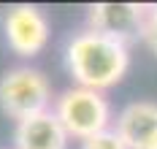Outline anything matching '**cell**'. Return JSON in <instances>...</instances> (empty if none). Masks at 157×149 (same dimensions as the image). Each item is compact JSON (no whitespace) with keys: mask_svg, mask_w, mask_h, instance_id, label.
Instances as JSON below:
<instances>
[{"mask_svg":"<svg viewBox=\"0 0 157 149\" xmlns=\"http://www.w3.org/2000/svg\"><path fill=\"white\" fill-rule=\"evenodd\" d=\"M141 41L146 44V49L157 54V6H149V14H146V25H144V35Z\"/></svg>","mask_w":157,"mask_h":149,"instance_id":"9","label":"cell"},{"mask_svg":"<svg viewBox=\"0 0 157 149\" xmlns=\"http://www.w3.org/2000/svg\"><path fill=\"white\" fill-rule=\"evenodd\" d=\"M3 33H6L8 49L16 57L30 60L46 49L49 38H52V25L38 6L22 3V6L8 8V14L3 19Z\"/></svg>","mask_w":157,"mask_h":149,"instance_id":"4","label":"cell"},{"mask_svg":"<svg viewBox=\"0 0 157 149\" xmlns=\"http://www.w3.org/2000/svg\"><path fill=\"white\" fill-rule=\"evenodd\" d=\"M52 111L63 122L65 133L76 141H87L111 128V103L98 90L71 87L60 98H54Z\"/></svg>","mask_w":157,"mask_h":149,"instance_id":"3","label":"cell"},{"mask_svg":"<svg viewBox=\"0 0 157 149\" xmlns=\"http://www.w3.org/2000/svg\"><path fill=\"white\" fill-rule=\"evenodd\" d=\"M52 82L44 76V71L30 65H14L0 76V111L8 119L22 122L35 114L52 111Z\"/></svg>","mask_w":157,"mask_h":149,"instance_id":"2","label":"cell"},{"mask_svg":"<svg viewBox=\"0 0 157 149\" xmlns=\"http://www.w3.org/2000/svg\"><path fill=\"white\" fill-rule=\"evenodd\" d=\"M114 130L127 149H157V100H133L117 114Z\"/></svg>","mask_w":157,"mask_h":149,"instance_id":"6","label":"cell"},{"mask_svg":"<svg viewBox=\"0 0 157 149\" xmlns=\"http://www.w3.org/2000/svg\"><path fill=\"white\" fill-rule=\"evenodd\" d=\"M65 65L76 87L106 92L125 79L127 68H130V46L111 41L87 27L68 41Z\"/></svg>","mask_w":157,"mask_h":149,"instance_id":"1","label":"cell"},{"mask_svg":"<svg viewBox=\"0 0 157 149\" xmlns=\"http://www.w3.org/2000/svg\"><path fill=\"white\" fill-rule=\"evenodd\" d=\"M146 14L149 6L144 3H95L87 14V27L130 46L133 41H141Z\"/></svg>","mask_w":157,"mask_h":149,"instance_id":"5","label":"cell"},{"mask_svg":"<svg viewBox=\"0 0 157 149\" xmlns=\"http://www.w3.org/2000/svg\"><path fill=\"white\" fill-rule=\"evenodd\" d=\"M71 136L54 111H44L14 125V149H68Z\"/></svg>","mask_w":157,"mask_h":149,"instance_id":"7","label":"cell"},{"mask_svg":"<svg viewBox=\"0 0 157 149\" xmlns=\"http://www.w3.org/2000/svg\"><path fill=\"white\" fill-rule=\"evenodd\" d=\"M78 149H127V147L122 144V138L117 136V130L109 128V130H103V133H98V136H92V138H87V141H81Z\"/></svg>","mask_w":157,"mask_h":149,"instance_id":"8","label":"cell"}]
</instances>
